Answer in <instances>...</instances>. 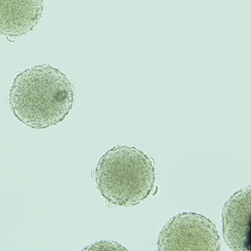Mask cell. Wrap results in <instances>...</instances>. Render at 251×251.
Returning <instances> with one entry per match:
<instances>
[{
    "label": "cell",
    "mask_w": 251,
    "mask_h": 251,
    "mask_svg": "<svg viewBox=\"0 0 251 251\" xmlns=\"http://www.w3.org/2000/svg\"><path fill=\"white\" fill-rule=\"evenodd\" d=\"M86 250H93V251H127L126 248L119 245L117 242H107V241H101V242H96L94 245H91L86 248Z\"/></svg>",
    "instance_id": "cell-6"
},
{
    "label": "cell",
    "mask_w": 251,
    "mask_h": 251,
    "mask_svg": "<svg viewBox=\"0 0 251 251\" xmlns=\"http://www.w3.org/2000/svg\"><path fill=\"white\" fill-rule=\"evenodd\" d=\"M43 0H0V35L10 42L33 30L43 15Z\"/></svg>",
    "instance_id": "cell-5"
},
{
    "label": "cell",
    "mask_w": 251,
    "mask_h": 251,
    "mask_svg": "<svg viewBox=\"0 0 251 251\" xmlns=\"http://www.w3.org/2000/svg\"><path fill=\"white\" fill-rule=\"evenodd\" d=\"M157 246L159 251H218L220 235L210 219L196 213L183 212L165 224Z\"/></svg>",
    "instance_id": "cell-3"
},
{
    "label": "cell",
    "mask_w": 251,
    "mask_h": 251,
    "mask_svg": "<svg viewBox=\"0 0 251 251\" xmlns=\"http://www.w3.org/2000/svg\"><path fill=\"white\" fill-rule=\"evenodd\" d=\"M95 178L100 193L108 201L123 207L136 206L153 189L155 167L141 150L116 146L99 160Z\"/></svg>",
    "instance_id": "cell-2"
},
{
    "label": "cell",
    "mask_w": 251,
    "mask_h": 251,
    "mask_svg": "<svg viewBox=\"0 0 251 251\" xmlns=\"http://www.w3.org/2000/svg\"><path fill=\"white\" fill-rule=\"evenodd\" d=\"M74 88L67 75L47 64L17 75L10 90L14 116L33 129H45L64 121L72 109Z\"/></svg>",
    "instance_id": "cell-1"
},
{
    "label": "cell",
    "mask_w": 251,
    "mask_h": 251,
    "mask_svg": "<svg viewBox=\"0 0 251 251\" xmlns=\"http://www.w3.org/2000/svg\"><path fill=\"white\" fill-rule=\"evenodd\" d=\"M251 190L249 185L235 192L223 207V235L232 251H251Z\"/></svg>",
    "instance_id": "cell-4"
}]
</instances>
